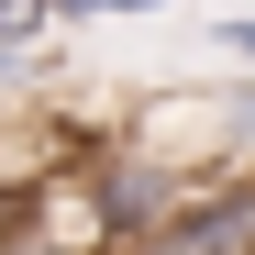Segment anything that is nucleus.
I'll list each match as a JSON object with an SVG mask.
<instances>
[{
	"instance_id": "obj_3",
	"label": "nucleus",
	"mask_w": 255,
	"mask_h": 255,
	"mask_svg": "<svg viewBox=\"0 0 255 255\" xmlns=\"http://www.w3.org/2000/svg\"><path fill=\"white\" fill-rule=\"evenodd\" d=\"M211 33V56H222L233 78H255V11H222V22H200Z\"/></svg>"
},
{
	"instance_id": "obj_2",
	"label": "nucleus",
	"mask_w": 255,
	"mask_h": 255,
	"mask_svg": "<svg viewBox=\"0 0 255 255\" xmlns=\"http://www.w3.org/2000/svg\"><path fill=\"white\" fill-rule=\"evenodd\" d=\"M56 78V45H0V100H33Z\"/></svg>"
},
{
	"instance_id": "obj_1",
	"label": "nucleus",
	"mask_w": 255,
	"mask_h": 255,
	"mask_svg": "<svg viewBox=\"0 0 255 255\" xmlns=\"http://www.w3.org/2000/svg\"><path fill=\"white\" fill-rule=\"evenodd\" d=\"M155 11H178V0H45V33L56 22H155Z\"/></svg>"
}]
</instances>
